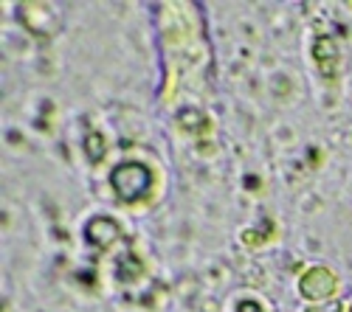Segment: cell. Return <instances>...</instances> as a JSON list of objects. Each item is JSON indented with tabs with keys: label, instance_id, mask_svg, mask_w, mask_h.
<instances>
[{
	"label": "cell",
	"instance_id": "cell-2",
	"mask_svg": "<svg viewBox=\"0 0 352 312\" xmlns=\"http://www.w3.org/2000/svg\"><path fill=\"white\" fill-rule=\"evenodd\" d=\"M336 287H338L336 273L327 270V267H310L299 278V293L307 301H324V298H330L336 293Z\"/></svg>",
	"mask_w": 352,
	"mask_h": 312
},
{
	"label": "cell",
	"instance_id": "cell-10",
	"mask_svg": "<svg viewBox=\"0 0 352 312\" xmlns=\"http://www.w3.org/2000/svg\"><path fill=\"white\" fill-rule=\"evenodd\" d=\"M349 312H352V309H349Z\"/></svg>",
	"mask_w": 352,
	"mask_h": 312
},
{
	"label": "cell",
	"instance_id": "cell-7",
	"mask_svg": "<svg viewBox=\"0 0 352 312\" xmlns=\"http://www.w3.org/2000/svg\"><path fill=\"white\" fill-rule=\"evenodd\" d=\"M119 265H122V267H119V278H122V281H133V278H138V276L144 273V267H141L138 259H133V256L122 259Z\"/></svg>",
	"mask_w": 352,
	"mask_h": 312
},
{
	"label": "cell",
	"instance_id": "cell-4",
	"mask_svg": "<svg viewBox=\"0 0 352 312\" xmlns=\"http://www.w3.org/2000/svg\"><path fill=\"white\" fill-rule=\"evenodd\" d=\"M313 60L318 62V68L324 71V76H336V65H338V48L330 37H318L313 43Z\"/></svg>",
	"mask_w": 352,
	"mask_h": 312
},
{
	"label": "cell",
	"instance_id": "cell-1",
	"mask_svg": "<svg viewBox=\"0 0 352 312\" xmlns=\"http://www.w3.org/2000/svg\"><path fill=\"white\" fill-rule=\"evenodd\" d=\"M110 186L122 203H138L153 191V172L150 166H144L138 160H127L113 169Z\"/></svg>",
	"mask_w": 352,
	"mask_h": 312
},
{
	"label": "cell",
	"instance_id": "cell-3",
	"mask_svg": "<svg viewBox=\"0 0 352 312\" xmlns=\"http://www.w3.org/2000/svg\"><path fill=\"white\" fill-rule=\"evenodd\" d=\"M119 237H122L119 222L110 219V217H94L91 222L85 225V239L91 242V245L107 248V245H113V242L119 239Z\"/></svg>",
	"mask_w": 352,
	"mask_h": 312
},
{
	"label": "cell",
	"instance_id": "cell-6",
	"mask_svg": "<svg viewBox=\"0 0 352 312\" xmlns=\"http://www.w3.org/2000/svg\"><path fill=\"white\" fill-rule=\"evenodd\" d=\"M85 152H87V158H91L94 163L102 160L104 158V138L99 132H91V135L85 138Z\"/></svg>",
	"mask_w": 352,
	"mask_h": 312
},
{
	"label": "cell",
	"instance_id": "cell-5",
	"mask_svg": "<svg viewBox=\"0 0 352 312\" xmlns=\"http://www.w3.org/2000/svg\"><path fill=\"white\" fill-rule=\"evenodd\" d=\"M178 124L184 127V130H195V132H200V130H206V116L197 110V107H184L181 112H178Z\"/></svg>",
	"mask_w": 352,
	"mask_h": 312
},
{
	"label": "cell",
	"instance_id": "cell-9",
	"mask_svg": "<svg viewBox=\"0 0 352 312\" xmlns=\"http://www.w3.org/2000/svg\"><path fill=\"white\" fill-rule=\"evenodd\" d=\"M307 312H341V304L330 301L327 307H313V309H307Z\"/></svg>",
	"mask_w": 352,
	"mask_h": 312
},
{
	"label": "cell",
	"instance_id": "cell-8",
	"mask_svg": "<svg viewBox=\"0 0 352 312\" xmlns=\"http://www.w3.org/2000/svg\"><path fill=\"white\" fill-rule=\"evenodd\" d=\"M237 312H262V304H256V301L245 298V301H240V304H237Z\"/></svg>",
	"mask_w": 352,
	"mask_h": 312
}]
</instances>
